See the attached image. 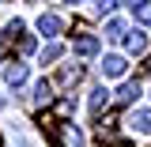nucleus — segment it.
Returning a JSON list of instances; mask_svg holds the SVG:
<instances>
[{
	"label": "nucleus",
	"instance_id": "12",
	"mask_svg": "<svg viewBox=\"0 0 151 147\" xmlns=\"http://www.w3.org/2000/svg\"><path fill=\"white\" fill-rule=\"evenodd\" d=\"M60 140H64V147H83V136H79V128H64V132H60Z\"/></svg>",
	"mask_w": 151,
	"mask_h": 147
},
{
	"label": "nucleus",
	"instance_id": "11",
	"mask_svg": "<svg viewBox=\"0 0 151 147\" xmlns=\"http://www.w3.org/2000/svg\"><path fill=\"white\" fill-rule=\"evenodd\" d=\"M60 53H64V45H60V42H49V45L42 49V64H53V60H60Z\"/></svg>",
	"mask_w": 151,
	"mask_h": 147
},
{
	"label": "nucleus",
	"instance_id": "15",
	"mask_svg": "<svg viewBox=\"0 0 151 147\" xmlns=\"http://www.w3.org/2000/svg\"><path fill=\"white\" fill-rule=\"evenodd\" d=\"M19 53H34V38L30 34H19Z\"/></svg>",
	"mask_w": 151,
	"mask_h": 147
},
{
	"label": "nucleus",
	"instance_id": "3",
	"mask_svg": "<svg viewBox=\"0 0 151 147\" xmlns=\"http://www.w3.org/2000/svg\"><path fill=\"white\" fill-rule=\"evenodd\" d=\"M147 45H151V38L144 34V30H132V34H125V49H129L132 57H144V53H147Z\"/></svg>",
	"mask_w": 151,
	"mask_h": 147
},
{
	"label": "nucleus",
	"instance_id": "9",
	"mask_svg": "<svg viewBox=\"0 0 151 147\" xmlns=\"http://www.w3.org/2000/svg\"><path fill=\"white\" fill-rule=\"evenodd\" d=\"M113 98H117L121 106H132V102L140 98V83H125V87H121V91L113 94Z\"/></svg>",
	"mask_w": 151,
	"mask_h": 147
},
{
	"label": "nucleus",
	"instance_id": "20",
	"mask_svg": "<svg viewBox=\"0 0 151 147\" xmlns=\"http://www.w3.org/2000/svg\"><path fill=\"white\" fill-rule=\"evenodd\" d=\"M68 4H79V0H68Z\"/></svg>",
	"mask_w": 151,
	"mask_h": 147
},
{
	"label": "nucleus",
	"instance_id": "13",
	"mask_svg": "<svg viewBox=\"0 0 151 147\" xmlns=\"http://www.w3.org/2000/svg\"><path fill=\"white\" fill-rule=\"evenodd\" d=\"M106 38H125V19H110L106 23Z\"/></svg>",
	"mask_w": 151,
	"mask_h": 147
},
{
	"label": "nucleus",
	"instance_id": "1",
	"mask_svg": "<svg viewBox=\"0 0 151 147\" xmlns=\"http://www.w3.org/2000/svg\"><path fill=\"white\" fill-rule=\"evenodd\" d=\"M125 72H129V60H125V57L110 53L106 60H102V75H106V79H121Z\"/></svg>",
	"mask_w": 151,
	"mask_h": 147
},
{
	"label": "nucleus",
	"instance_id": "4",
	"mask_svg": "<svg viewBox=\"0 0 151 147\" xmlns=\"http://www.w3.org/2000/svg\"><path fill=\"white\" fill-rule=\"evenodd\" d=\"M72 53L76 57H94V53H98V38H94V34L76 38V42H72Z\"/></svg>",
	"mask_w": 151,
	"mask_h": 147
},
{
	"label": "nucleus",
	"instance_id": "8",
	"mask_svg": "<svg viewBox=\"0 0 151 147\" xmlns=\"http://www.w3.org/2000/svg\"><path fill=\"white\" fill-rule=\"evenodd\" d=\"M34 102L38 106H49V102H53V83H49V79L34 83Z\"/></svg>",
	"mask_w": 151,
	"mask_h": 147
},
{
	"label": "nucleus",
	"instance_id": "16",
	"mask_svg": "<svg viewBox=\"0 0 151 147\" xmlns=\"http://www.w3.org/2000/svg\"><path fill=\"white\" fill-rule=\"evenodd\" d=\"M136 15H140V23H151V4H147V0L136 4Z\"/></svg>",
	"mask_w": 151,
	"mask_h": 147
},
{
	"label": "nucleus",
	"instance_id": "2",
	"mask_svg": "<svg viewBox=\"0 0 151 147\" xmlns=\"http://www.w3.org/2000/svg\"><path fill=\"white\" fill-rule=\"evenodd\" d=\"M38 30H42L45 38H53V34H60V30H64V19L53 15V11H42V15H38Z\"/></svg>",
	"mask_w": 151,
	"mask_h": 147
},
{
	"label": "nucleus",
	"instance_id": "5",
	"mask_svg": "<svg viewBox=\"0 0 151 147\" xmlns=\"http://www.w3.org/2000/svg\"><path fill=\"white\" fill-rule=\"evenodd\" d=\"M4 79H8V83H12V87H23V83H27V64H8V68H4Z\"/></svg>",
	"mask_w": 151,
	"mask_h": 147
},
{
	"label": "nucleus",
	"instance_id": "6",
	"mask_svg": "<svg viewBox=\"0 0 151 147\" xmlns=\"http://www.w3.org/2000/svg\"><path fill=\"white\" fill-rule=\"evenodd\" d=\"M79 79H83V68H79V64H64L60 75H57V83H64V87H72V83H79Z\"/></svg>",
	"mask_w": 151,
	"mask_h": 147
},
{
	"label": "nucleus",
	"instance_id": "18",
	"mask_svg": "<svg viewBox=\"0 0 151 147\" xmlns=\"http://www.w3.org/2000/svg\"><path fill=\"white\" fill-rule=\"evenodd\" d=\"M125 4H129V8H136V4H144V0H125Z\"/></svg>",
	"mask_w": 151,
	"mask_h": 147
},
{
	"label": "nucleus",
	"instance_id": "17",
	"mask_svg": "<svg viewBox=\"0 0 151 147\" xmlns=\"http://www.w3.org/2000/svg\"><path fill=\"white\" fill-rule=\"evenodd\" d=\"M57 113H60V117H68V113H72V102H68V98H60V102H57Z\"/></svg>",
	"mask_w": 151,
	"mask_h": 147
},
{
	"label": "nucleus",
	"instance_id": "7",
	"mask_svg": "<svg viewBox=\"0 0 151 147\" xmlns=\"http://www.w3.org/2000/svg\"><path fill=\"white\" fill-rule=\"evenodd\" d=\"M106 106H110V91H106V87H94V91H91V113L98 117Z\"/></svg>",
	"mask_w": 151,
	"mask_h": 147
},
{
	"label": "nucleus",
	"instance_id": "19",
	"mask_svg": "<svg viewBox=\"0 0 151 147\" xmlns=\"http://www.w3.org/2000/svg\"><path fill=\"white\" fill-rule=\"evenodd\" d=\"M113 147H129V143H113Z\"/></svg>",
	"mask_w": 151,
	"mask_h": 147
},
{
	"label": "nucleus",
	"instance_id": "10",
	"mask_svg": "<svg viewBox=\"0 0 151 147\" xmlns=\"http://www.w3.org/2000/svg\"><path fill=\"white\" fill-rule=\"evenodd\" d=\"M132 128L144 132V136H151V110H136L132 113Z\"/></svg>",
	"mask_w": 151,
	"mask_h": 147
},
{
	"label": "nucleus",
	"instance_id": "14",
	"mask_svg": "<svg viewBox=\"0 0 151 147\" xmlns=\"http://www.w3.org/2000/svg\"><path fill=\"white\" fill-rule=\"evenodd\" d=\"M113 8H117V0H94V15H106Z\"/></svg>",
	"mask_w": 151,
	"mask_h": 147
},
{
	"label": "nucleus",
	"instance_id": "21",
	"mask_svg": "<svg viewBox=\"0 0 151 147\" xmlns=\"http://www.w3.org/2000/svg\"><path fill=\"white\" fill-rule=\"evenodd\" d=\"M0 106H4V98H0Z\"/></svg>",
	"mask_w": 151,
	"mask_h": 147
}]
</instances>
